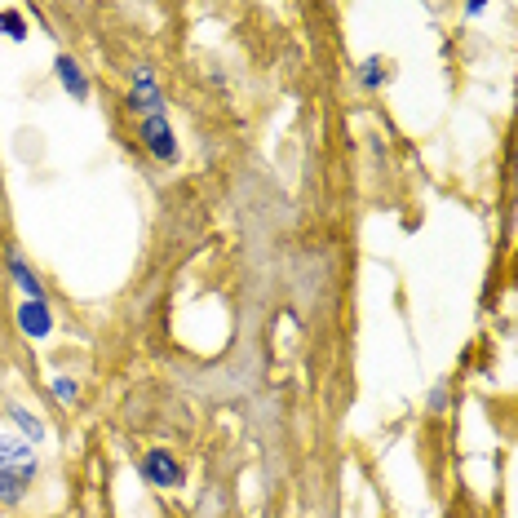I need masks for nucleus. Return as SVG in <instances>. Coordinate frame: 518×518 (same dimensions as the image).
I'll return each mask as SVG.
<instances>
[{
    "label": "nucleus",
    "mask_w": 518,
    "mask_h": 518,
    "mask_svg": "<svg viewBox=\"0 0 518 518\" xmlns=\"http://www.w3.org/2000/svg\"><path fill=\"white\" fill-rule=\"evenodd\" d=\"M36 479V448L27 439H5L0 434V501L18 505Z\"/></svg>",
    "instance_id": "obj_1"
},
{
    "label": "nucleus",
    "mask_w": 518,
    "mask_h": 518,
    "mask_svg": "<svg viewBox=\"0 0 518 518\" xmlns=\"http://www.w3.org/2000/svg\"><path fill=\"white\" fill-rule=\"evenodd\" d=\"M142 142H147V151L155 160H178V138H173L169 129V116H142Z\"/></svg>",
    "instance_id": "obj_2"
},
{
    "label": "nucleus",
    "mask_w": 518,
    "mask_h": 518,
    "mask_svg": "<svg viewBox=\"0 0 518 518\" xmlns=\"http://www.w3.org/2000/svg\"><path fill=\"white\" fill-rule=\"evenodd\" d=\"M129 107L142 111V116H160V111H164V98H160V85H155V71H151V67H138V71H133Z\"/></svg>",
    "instance_id": "obj_3"
},
{
    "label": "nucleus",
    "mask_w": 518,
    "mask_h": 518,
    "mask_svg": "<svg viewBox=\"0 0 518 518\" xmlns=\"http://www.w3.org/2000/svg\"><path fill=\"white\" fill-rule=\"evenodd\" d=\"M142 474L155 483V488H182V465H178V457H169V452H151L147 461H142Z\"/></svg>",
    "instance_id": "obj_4"
},
{
    "label": "nucleus",
    "mask_w": 518,
    "mask_h": 518,
    "mask_svg": "<svg viewBox=\"0 0 518 518\" xmlns=\"http://www.w3.org/2000/svg\"><path fill=\"white\" fill-rule=\"evenodd\" d=\"M18 328H23L27 337H49L54 333V315H49V306L45 302H23L18 306Z\"/></svg>",
    "instance_id": "obj_5"
},
{
    "label": "nucleus",
    "mask_w": 518,
    "mask_h": 518,
    "mask_svg": "<svg viewBox=\"0 0 518 518\" xmlns=\"http://www.w3.org/2000/svg\"><path fill=\"white\" fill-rule=\"evenodd\" d=\"M54 71H58L62 89H67V93H71V98H76V102H85V98H89V80L80 76L76 58H58V62H54Z\"/></svg>",
    "instance_id": "obj_6"
},
{
    "label": "nucleus",
    "mask_w": 518,
    "mask_h": 518,
    "mask_svg": "<svg viewBox=\"0 0 518 518\" xmlns=\"http://www.w3.org/2000/svg\"><path fill=\"white\" fill-rule=\"evenodd\" d=\"M9 271H14L18 288H23V293H27V302H45V288H40V279L27 271V262H23V257H18V253L9 257Z\"/></svg>",
    "instance_id": "obj_7"
},
{
    "label": "nucleus",
    "mask_w": 518,
    "mask_h": 518,
    "mask_svg": "<svg viewBox=\"0 0 518 518\" xmlns=\"http://www.w3.org/2000/svg\"><path fill=\"white\" fill-rule=\"evenodd\" d=\"M359 80H364V89L386 85V62H381V58H368V62H364V71H359Z\"/></svg>",
    "instance_id": "obj_8"
},
{
    "label": "nucleus",
    "mask_w": 518,
    "mask_h": 518,
    "mask_svg": "<svg viewBox=\"0 0 518 518\" xmlns=\"http://www.w3.org/2000/svg\"><path fill=\"white\" fill-rule=\"evenodd\" d=\"M0 31H5L9 40H27V23H23V14L5 9V14H0Z\"/></svg>",
    "instance_id": "obj_9"
},
{
    "label": "nucleus",
    "mask_w": 518,
    "mask_h": 518,
    "mask_svg": "<svg viewBox=\"0 0 518 518\" xmlns=\"http://www.w3.org/2000/svg\"><path fill=\"white\" fill-rule=\"evenodd\" d=\"M14 421L27 430V443H40V439H45V426H40V417H31V412L14 408Z\"/></svg>",
    "instance_id": "obj_10"
},
{
    "label": "nucleus",
    "mask_w": 518,
    "mask_h": 518,
    "mask_svg": "<svg viewBox=\"0 0 518 518\" xmlns=\"http://www.w3.org/2000/svg\"><path fill=\"white\" fill-rule=\"evenodd\" d=\"M54 399L58 403H76V381H71V377H54Z\"/></svg>",
    "instance_id": "obj_11"
},
{
    "label": "nucleus",
    "mask_w": 518,
    "mask_h": 518,
    "mask_svg": "<svg viewBox=\"0 0 518 518\" xmlns=\"http://www.w3.org/2000/svg\"><path fill=\"white\" fill-rule=\"evenodd\" d=\"M430 408L443 412V408H448V395H443V390H434V395H430Z\"/></svg>",
    "instance_id": "obj_12"
}]
</instances>
